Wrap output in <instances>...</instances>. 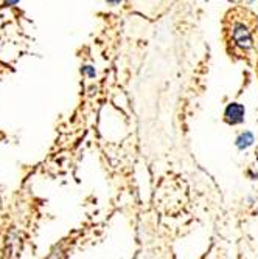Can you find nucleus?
<instances>
[{
  "instance_id": "f03ea898",
  "label": "nucleus",
  "mask_w": 258,
  "mask_h": 259,
  "mask_svg": "<svg viewBox=\"0 0 258 259\" xmlns=\"http://www.w3.org/2000/svg\"><path fill=\"white\" fill-rule=\"evenodd\" d=\"M224 120L229 124H240L244 121V107L238 103L229 104L224 113Z\"/></svg>"
},
{
  "instance_id": "f257e3e1",
  "label": "nucleus",
  "mask_w": 258,
  "mask_h": 259,
  "mask_svg": "<svg viewBox=\"0 0 258 259\" xmlns=\"http://www.w3.org/2000/svg\"><path fill=\"white\" fill-rule=\"evenodd\" d=\"M258 16L244 6H233L222 20V39L229 56L249 62L257 51Z\"/></svg>"
},
{
  "instance_id": "20e7f679",
  "label": "nucleus",
  "mask_w": 258,
  "mask_h": 259,
  "mask_svg": "<svg viewBox=\"0 0 258 259\" xmlns=\"http://www.w3.org/2000/svg\"><path fill=\"white\" fill-rule=\"evenodd\" d=\"M17 0H8V3H16Z\"/></svg>"
},
{
  "instance_id": "7ed1b4c3",
  "label": "nucleus",
  "mask_w": 258,
  "mask_h": 259,
  "mask_svg": "<svg viewBox=\"0 0 258 259\" xmlns=\"http://www.w3.org/2000/svg\"><path fill=\"white\" fill-rule=\"evenodd\" d=\"M107 2H109V3H120L122 0H107Z\"/></svg>"
}]
</instances>
